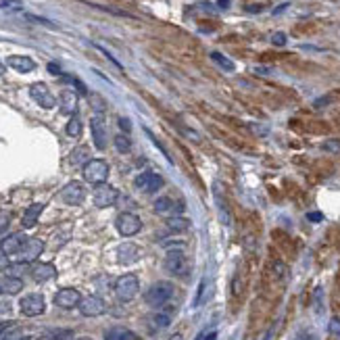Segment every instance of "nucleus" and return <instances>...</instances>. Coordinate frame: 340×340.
Masks as SVG:
<instances>
[{
  "label": "nucleus",
  "instance_id": "nucleus-51",
  "mask_svg": "<svg viewBox=\"0 0 340 340\" xmlns=\"http://www.w3.org/2000/svg\"><path fill=\"white\" fill-rule=\"evenodd\" d=\"M232 0H217V4H219V9H228Z\"/></svg>",
  "mask_w": 340,
  "mask_h": 340
},
{
  "label": "nucleus",
  "instance_id": "nucleus-57",
  "mask_svg": "<svg viewBox=\"0 0 340 340\" xmlns=\"http://www.w3.org/2000/svg\"><path fill=\"white\" fill-rule=\"evenodd\" d=\"M0 253H2V242H0Z\"/></svg>",
  "mask_w": 340,
  "mask_h": 340
},
{
  "label": "nucleus",
  "instance_id": "nucleus-31",
  "mask_svg": "<svg viewBox=\"0 0 340 340\" xmlns=\"http://www.w3.org/2000/svg\"><path fill=\"white\" fill-rule=\"evenodd\" d=\"M211 59L215 61V63H217L221 69H226V71H234V63H232V61L228 59V57H223L221 52H217V50H213L211 52Z\"/></svg>",
  "mask_w": 340,
  "mask_h": 340
},
{
  "label": "nucleus",
  "instance_id": "nucleus-33",
  "mask_svg": "<svg viewBox=\"0 0 340 340\" xmlns=\"http://www.w3.org/2000/svg\"><path fill=\"white\" fill-rule=\"evenodd\" d=\"M73 334H75L73 330L63 328V330H52L48 336H50L52 340H73Z\"/></svg>",
  "mask_w": 340,
  "mask_h": 340
},
{
  "label": "nucleus",
  "instance_id": "nucleus-36",
  "mask_svg": "<svg viewBox=\"0 0 340 340\" xmlns=\"http://www.w3.org/2000/svg\"><path fill=\"white\" fill-rule=\"evenodd\" d=\"M146 134H149V138H150V140H152V142H154V146H157V149H159V150H161V152H163V157H165V159H167V161H169V163H173V161H171V157H169V152H167V150H165V146H163V144H161V142H159V140H157V138H154V134H152V132H150V129H146Z\"/></svg>",
  "mask_w": 340,
  "mask_h": 340
},
{
  "label": "nucleus",
  "instance_id": "nucleus-48",
  "mask_svg": "<svg viewBox=\"0 0 340 340\" xmlns=\"http://www.w3.org/2000/svg\"><path fill=\"white\" fill-rule=\"evenodd\" d=\"M261 9H263L261 4H251V6H246V11H249V13H259Z\"/></svg>",
  "mask_w": 340,
  "mask_h": 340
},
{
  "label": "nucleus",
  "instance_id": "nucleus-50",
  "mask_svg": "<svg viewBox=\"0 0 340 340\" xmlns=\"http://www.w3.org/2000/svg\"><path fill=\"white\" fill-rule=\"evenodd\" d=\"M11 311V305L9 303H0V313H9Z\"/></svg>",
  "mask_w": 340,
  "mask_h": 340
},
{
  "label": "nucleus",
  "instance_id": "nucleus-42",
  "mask_svg": "<svg viewBox=\"0 0 340 340\" xmlns=\"http://www.w3.org/2000/svg\"><path fill=\"white\" fill-rule=\"evenodd\" d=\"M15 328H17V323H15V321H0V336L6 334V332H11V330H15Z\"/></svg>",
  "mask_w": 340,
  "mask_h": 340
},
{
  "label": "nucleus",
  "instance_id": "nucleus-20",
  "mask_svg": "<svg viewBox=\"0 0 340 340\" xmlns=\"http://www.w3.org/2000/svg\"><path fill=\"white\" fill-rule=\"evenodd\" d=\"M29 274H32L36 282H48L52 277H57V267L52 263H36L29 269Z\"/></svg>",
  "mask_w": 340,
  "mask_h": 340
},
{
  "label": "nucleus",
  "instance_id": "nucleus-34",
  "mask_svg": "<svg viewBox=\"0 0 340 340\" xmlns=\"http://www.w3.org/2000/svg\"><path fill=\"white\" fill-rule=\"evenodd\" d=\"M205 292H207V277H203L198 284V292H196V298H194V307H200L205 303Z\"/></svg>",
  "mask_w": 340,
  "mask_h": 340
},
{
  "label": "nucleus",
  "instance_id": "nucleus-46",
  "mask_svg": "<svg viewBox=\"0 0 340 340\" xmlns=\"http://www.w3.org/2000/svg\"><path fill=\"white\" fill-rule=\"evenodd\" d=\"M6 267H9V257L0 253V272H2V269H6Z\"/></svg>",
  "mask_w": 340,
  "mask_h": 340
},
{
  "label": "nucleus",
  "instance_id": "nucleus-5",
  "mask_svg": "<svg viewBox=\"0 0 340 340\" xmlns=\"http://www.w3.org/2000/svg\"><path fill=\"white\" fill-rule=\"evenodd\" d=\"M115 228H117V232L121 236L129 238V236H136L138 232L142 230V221L136 213H121L117 217V221H115Z\"/></svg>",
  "mask_w": 340,
  "mask_h": 340
},
{
  "label": "nucleus",
  "instance_id": "nucleus-37",
  "mask_svg": "<svg viewBox=\"0 0 340 340\" xmlns=\"http://www.w3.org/2000/svg\"><path fill=\"white\" fill-rule=\"evenodd\" d=\"M330 334L336 340H340V318H332L330 319Z\"/></svg>",
  "mask_w": 340,
  "mask_h": 340
},
{
  "label": "nucleus",
  "instance_id": "nucleus-56",
  "mask_svg": "<svg viewBox=\"0 0 340 340\" xmlns=\"http://www.w3.org/2000/svg\"><path fill=\"white\" fill-rule=\"evenodd\" d=\"M77 340H92V338H77Z\"/></svg>",
  "mask_w": 340,
  "mask_h": 340
},
{
  "label": "nucleus",
  "instance_id": "nucleus-32",
  "mask_svg": "<svg viewBox=\"0 0 340 340\" xmlns=\"http://www.w3.org/2000/svg\"><path fill=\"white\" fill-rule=\"evenodd\" d=\"M113 142H115V149H117L119 152H123V154L132 150V140H129L128 136H123V134L115 136V140H113Z\"/></svg>",
  "mask_w": 340,
  "mask_h": 340
},
{
  "label": "nucleus",
  "instance_id": "nucleus-35",
  "mask_svg": "<svg viewBox=\"0 0 340 340\" xmlns=\"http://www.w3.org/2000/svg\"><path fill=\"white\" fill-rule=\"evenodd\" d=\"M63 80H65V82H69V84H71V86H75L80 94H88V88L84 86V84H82L80 80H77V77H73V75H63Z\"/></svg>",
  "mask_w": 340,
  "mask_h": 340
},
{
  "label": "nucleus",
  "instance_id": "nucleus-15",
  "mask_svg": "<svg viewBox=\"0 0 340 340\" xmlns=\"http://www.w3.org/2000/svg\"><path fill=\"white\" fill-rule=\"evenodd\" d=\"M77 309H80V313L84 318H98V315H103L106 311V305L100 297H86V298H82Z\"/></svg>",
  "mask_w": 340,
  "mask_h": 340
},
{
  "label": "nucleus",
  "instance_id": "nucleus-11",
  "mask_svg": "<svg viewBox=\"0 0 340 340\" xmlns=\"http://www.w3.org/2000/svg\"><path fill=\"white\" fill-rule=\"evenodd\" d=\"M152 209H154V213L165 215V217H175V215L184 213V203H177V200L169 198V196H161L154 200Z\"/></svg>",
  "mask_w": 340,
  "mask_h": 340
},
{
  "label": "nucleus",
  "instance_id": "nucleus-2",
  "mask_svg": "<svg viewBox=\"0 0 340 340\" xmlns=\"http://www.w3.org/2000/svg\"><path fill=\"white\" fill-rule=\"evenodd\" d=\"M165 269L169 274H173L177 277H186L190 274V263L184 249H171L165 255Z\"/></svg>",
  "mask_w": 340,
  "mask_h": 340
},
{
  "label": "nucleus",
  "instance_id": "nucleus-1",
  "mask_svg": "<svg viewBox=\"0 0 340 340\" xmlns=\"http://www.w3.org/2000/svg\"><path fill=\"white\" fill-rule=\"evenodd\" d=\"M173 295H175V286L171 282L161 280V282H154L150 288L146 290L144 300H146V305H150L154 309H163L169 300L173 298Z\"/></svg>",
  "mask_w": 340,
  "mask_h": 340
},
{
  "label": "nucleus",
  "instance_id": "nucleus-40",
  "mask_svg": "<svg viewBox=\"0 0 340 340\" xmlns=\"http://www.w3.org/2000/svg\"><path fill=\"white\" fill-rule=\"evenodd\" d=\"M292 340H318V336H315L311 330H303V332H298Z\"/></svg>",
  "mask_w": 340,
  "mask_h": 340
},
{
  "label": "nucleus",
  "instance_id": "nucleus-17",
  "mask_svg": "<svg viewBox=\"0 0 340 340\" xmlns=\"http://www.w3.org/2000/svg\"><path fill=\"white\" fill-rule=\"evenodd\" d=\"M80 303H82V295L75 288H61L55 295V305L61 309H73V307H80Z\"/></svg>",
  "mask_w": 340,
  "mask_h": 340
},
{
  "label": "nucleus",
  "instance_id": "nucleus-41",
  "mask_svg": "<svg viewBox=\"0 0 340 340\" xmlns=\"http://www.w3.org/2000/svg\"><path fill=\"white\" fill-rule=\"evenodd\" d=\"M96 50H100V52H103V55H105V57H106V59H109V61H111V63H113V65H115V67H117V69H123V65H121V63H119V61H117V59H115V57H113V55H111V52H106V50H105V48H103V46H98V44H96Z\"/></svg>",
  "mask_w": 340,
  "mask_h": 340
},
{
  "label": "nucleus",
  "instance_id": "nucleus-26",
  "mask_svg": "<svg viewBox=\"0 0 340 340\" xmlns=\"http://www.w3.org/2000/svg\"><path fill=\"white\" fill-rule=\"evenodd\" d=\"M105 340H140L128 328H111L105 332Z\"/></svg>",
  "mask_w": 340,
  "mask_h": 340
},
{
  "label": "nucleus",
  "instance_id": "nucleus-55",
  "mask_svg": "<svg viewBox=\"0 0 340 340\" xmlns=\"http://www.w3.org/2000/svg\"><path fill=\"white\" fill-rule=\"evenodd\" d=\"M17 340H32V336H21V338H17Z\"/></svg>",
  "mask_w": 340,
  "mask_h": 340
},
{
  "label": "nucleus",
  "instance_id": "nucleus-19",
  "mask_svg": "<svg viewBox=\"0 0 340 340\" xmlns=\"http://www.w3.org/2000/svg\"><path fill=\"white\" fill-rule=\"evenodd\" d=\"M25 242H27L25 234H11L9 238H4L2 240V255H6V257H15V255L21 253Z\"/></svg>",
  "mask_w": 340,
  "mask_h": 340
},
{
  "label": "nucleus",
  "instance_id": "nucleus-6",
  "mask_svg": "<svg viewBox=\"0 0 340 340\" xmlns=\"http://www.w3.org/2000/svg\"><path fill=\"white\" fill-rule=\"evenodd\" d=\"M21 313L27 315V318H36V315H42L46 311V300L42 295H38V292H32V295L23 297L21 298Z\"/></svg>",
  "mask_w": 340,
  "mask_h": 340
},
{
  "label": "nucleus",
  "instance_id": "nucleus-25",
  "mask_svg": "<svg viewBox=\"0 0 340 340\" xmlns=\"http://www.w3.org/2000/svg\"><path fill=\"white\" fill-rule=\"evenodd\" d=\"M138 257H140V251H138L136 244H123V246H119V251H117L119 263H134Z\"/></svg>",
  "mask_w": 340,
  "mask_h": 340
},
{
  "label": "nucleus",
  "instance_id": "nucleus-38",
  "mask_svg": "<svg viewBox=\"0 0 340 340\" xmlns=\"http://www.w3.org/2000/svg\"><path fill=\"white\" fill-rule=\"evenodd\" d=\"M323 150H330V152H340V140H328L321 144Z\"/></svg>",
  "mask_w": 340,
  "mask_h": 340
},
{
  "label": "nucleus",
  "instance_id": "nucleus-23",
  "mask_svg": "<svg viewBox=\"0 0 340 340\" xmlns=\"http://www.w3.org/2000/svg\"><path fill=\"white\" fill-rule=\"evenodd\" d=\"M21 290H23L21 277H15V276L0 277V295H19Z\"/></svg>",
  "mask_w": 340,
  "mask_h": 340
},
{
  "label": "nucleus",
  "instance_id": "nucleus-4",
  "mask_svg": "<svg viewBox=\"0 0 340 340\" xmlns=\"http://www.w3.org/2000/svg\"><path fill=\"white\" fill-rule=\"evenodd\" d=\"M138 290H140V282H138V277L134 274H126V276L117 277V282H115V295L123 303L132 300L138 295Z\"/></svg>",
  "mask_w": 340,
  "mask_h": 340
},
{
  "label": "nucleus",
  "instance_id": "nucleus-14",
  "mask_svg": "<svg viewBox=\"0 0 340 340\" xmlns=\"http://www.w3.org/2000/svg\"><path fill=\"white\" fill-rule=\"evenodd\" d=\"M173 319V313H171V309H159V311H154L150 313L149 318H146V326H149L150 332H161V330H165L169 328V323H171Z\"/></svg>",
  "mask_w": 340,
  "mask_h": 340
},
{
  "label": "nucleus",
  "instance_id": "nucleus-8",
  "mask_svg": "<svg viewBox=\"0 0 340 340\" xmlns=\"http://www.w3.org/2000/svg\"><path fill=\"white\" fill-rule=\"evenodd\" d=\"M29 96H32L36 103L42 106V109H55V106H57V98L50 94L48 86L42 84V82H36V84L29 86Z\"/></svg>",
  "mask_w": 340,
  "mask_h": 340
},
{
  "label": "nucleus",
  "instance_id": "nucleus-16",
  "mask_svg": "<svg viewBox=\"0 0 340 340\" xmlns=\"http://www.w3.org/2000/svg\"><path fill=\"white\" fill-rule=\"evenodd\" d=\"M213 200L215 205H217V211H219V219L226 223V226H230L232 223V215H230V205L226 200V192H223V186L219 182L213 184Z\"/></svg>",
  "mask_w": 340,
  "mask_h": 340
},
{
  "label": "nucleus",
  "instance_id": "nucleus-45",
  "mask_svg": "<svg viewBox=\"0 0 340 340\" xmlns=\"http://www.w3.org/2000/svg\"><path fill=\"white\" fill-rule=\"evenodd\" d=\"M119 128L123 129V132H129V129H132V123H129V119H126V117H119Z\"/></svg>",
  "mask_w": 340,
  "mask_h": 340
},
{
  "label": "nucleus",
  "instance_id": "nucleus-47",
  "mask_svg": "<svg viewBox=\"0 0 340 340\" xmlns=\"http://www.w3.org/2000/svg\"><path fill=\"white\" fill-rule=\"evenodd\" d=\"M6 226H9V217H6V215H0V232H2Z\"/></svg>",
  "mask_w": 340,
  "mask_h": 340
},
{
  "label": "nucleus",
  "instance_id": "nucleus-3",
  "mask_svg": "<svg viewBox=\"0 0 340 340\" xmlns=\"http://www.w3.org/2000/svg\"><path fill=\"white\" fill-rule=\"evenodd\" d=\"M106 177H109V163L103 159H90L86 165H84V180L88 184H105Z\"/></svg>",
  "mask_w": 340,
  "mask_h": 340
},
{
  "label": "nucleus",
  "instance_id": "nucleus-27",
  "mask_svg": "<svg viewBox=\"0 0 340 340\" xmlns=\"http://www.w3.org/2000/svg\"><path fill=\"white\" fill-rule=\"evenodd\" d=\"M69 161H71V165H86L90 161V149L80 144L77 149H73L71 154H69Z\"/></svg>",
  "mask_w": 340,
  "mask_h": 340
},
{
  "label": "nucleus",
  "instance_id": "nucleus-44",
  "mask_svg": "<svg viewBox=\"0 0 340 340\" xmlns=\"http://www.w3.org/2000/svg\"><path fill=\"white\" fill-rule=\"evenodd\" d=\"M272 42H274L276 46H284V44H286V34H282V32L274 34V36H272Z\"/></svg>",
  "mask_w": 340,
  "mask_h": 340
},
{
  "label": "nucleus",
  "instance_id": "nucleus-10",
  "mask_svg": "<svg viewBox=\"0 0 340 340\" xmlns=\"http://www.w3.org/2000/svg\"><path fill=\"white\" fill-rule=\"evenodd\" d=\"M134 184H136V188H140L146 194H154V192L161 190V186H163V177L154 171H144L136 177Z\"/></svg>",
  "mask_w": 340,
  "mask_h": 340
},
{
  "label": "nucleus",
  "instance_id": "nucleus-13",
  "mask_svg": "<svg viewBox=\"0 0 340 340\" xmlns=\"http://www.w3.org/2000/svg\"><path fill=\"white\" fill-rule=\"evenodd\" d=\"M90 132H92V140L98 150L106 149V123L103 115H94L90 121Z\"/></svg>",
  "mask_w": 340,
  "mask_h": 340
},
{
  "label": "nucleus",
  "instance_id": "nucleus-18",
  "mask_svg": "<svg viewBox=\"0 0 340 340\" xmlns=\"http://www.w3.org/2000/svg\"><path fill=\"white\" fill-rule=\"evenodd\" d=\"M267 276H269V280H272L274 284H280V286H284L286 282H288V276H290V272H288V267H286L284 261H280V259H274L272 263H269V267H267Z\"/></svg>",
  "mask_w": 340,
  "mask_h": 340
},
{
  "label": "nucleus",
  "instance_id": "nucleus-22",
  "mask_svg": "<svg viewBox=\"0 0 340 340\" xmlns=\"http://www.w3.org/2000/svg\"><path fill=\"white\" fill-rule=\"evenodd\" d=\"M6 65H9L11 69H15V71L19 73H29L36 69V63L29 57H23V55H13L6 59Z\"/></svg>",
  "mask_w": 340,
  "mask_h": 340
},
{
  "label": "nucleus",
  "instance_id": "nucleus-29",
  "mask_svg": "<svg viewBox=\"0 0 340 340\" xmlns=\"http://www.w3.org/2000/svg\"><path fill=\"white\" fill-rule=\"evenodd\" d=\"M232 295H234L236 300H240L244 297V277L240 272H238L234 276V280H232Z\"/></svg>",
  "mask_w": 340,
  "mask_h": 340
},
{
  "label": "nucleus",
  "instance_id": "nucleus-53",
  "mask_svg": "<svg viewBox=\"0 0 340 340\" xmlns=\"http://www.w3.org/2000/svg\"><path fill=\"white\" fill-rule=\"evenodd\" d=\"M215 338H217V332H211V334H207L205 340H215Z\"/></svg>",
  "mask_w": 340,
  "mask_h": 340
},
{
  "label": "nucleus",
  "instance_id": "nucleus-9",
  "mask_svg": "<svg viewBox=\"0 0 340 340\" xmlns=\"http://www.w3.org/2000/svg\"><path fill=\"white\" fill-rule=\"evenodd\" d=\"M42 251H44V242L40 238H27L25 246H23L21 253L15 255V257H17V263H32V261H36L40 257Z\"/></svg>",
  "mask_w": 340,
  "mask_h": 340
},
{
  "label": "nucleus",
  "instance_id": "nucleus-49",
  "mask_svg": "<svg viewBox=\"0 0 340 340\" xmlns=\"http://www.w3.org/2000/svg\"><path fill=\"white\" fill-rule=\"evenodd\" d=\"M48 71H50V73H55V75H59V73H61V67L55 65V63H50V65H48Z\"/></svg>",
  "mask_w": 340,
  "mask_h": 340
},
{
  "label": "nucleus",
  "instance_id": "nucleus-52",
  "mask_svg": "<svg viewBox=\"0 0 340 340\" xmlns=\"http://www.w3.org/2000/svg\"><path fill=\"white\" fill-rule=\"evenodd\" d=\"M309 219H311V221H319L321 215H319V213H309Z\"/></svg>",
  "mask_w": 340,
  "mask_h": 340
},
{
  "label": "nucleus",
  "instance_id": "nucleus-21",
  "mask_svg": "<svg viewBox=\"0 0 340 340\" xmlns=\"http://www.w3.org/2000/svg\"><path fill=\"white\" fill-rule=\"evenodd\" d=\"M59 105H61V113L65 115H75L77 111V92L75 90H63L61 92V98H59Z\"/></svg>",
  "mask_w": 340,
  "mask_h": 340
},
{
  "label": "nucleus",
  "instance_id": "nucleus-28",
  "mask_svg": "<svg viewBox=\"0 0 340 340\" xmlns=\"http://www.w3.org/2000/svg\"><path fill=\"white\" fill-rule=\"evenodd\" d=\"M190 228V221L182 215H175V217H167V230L177 234V232H186Z\"/></svg>",
  "mask_w": 340,
  "mask_h": 340
},
{
  "label": "nucleus",
  "instance_id": "nucleus-7",
  "mask_svg": "<svg viewBox=\"0 0 340 340\" xmlns=\"http://www.w3.org/2000/svg\"><path fill=\"white\" fill-rule=\"evenodd\" d=\"M92 196H94V205L98 209H106V207H113L115 203H117L119 192L105 182V184H98V186H94V194H92Z\"/></svg>",
  "mask_w": 340,
  "mask_h": 340
},
{
  "label": "nucleus",
  "instance_id": "nucleus-12",
  "mask_svg": "<svg viewBox=\"0 0 340 340\" xmlns=\"http://www.w3.org/2000/svg\"><path fill=\"white\" fill-rule=\"evenodd\" d=\"M84 198H86V190H84V186L77 182H69L67 186L61 190V200H63L65 205L77 207V205L84 203Z\"/></svg>",
  "mask_w": 340,
  "mask_h": 340
},
{
  "label": "nucleus",
  "instance_id": "nucleus-24",
  "mask_svg": "<svg viewBox=\"0 0 340 340\" xmlns=\"http://www.w3.org/2000/svg\"><path fill=\"white\" fill-rule=\"evenodd\" d=\"M44 211V205L40 203H36V205H29L27 207V211L23 213V219H21V226L23 228H34L36 226V221L38 217H40V213Z\"/></svg>",
  "mask_w": 340,
  "mask_h": 340
},
{
  "label": "nucleus",
  "instance_id": "nucleus-30",
  "mask_svg": "<svg viewBox=\"0 0 340 340\" xmlns=\"http://www.w3.org/2000/svg\"><path fill=\"white\" fill-rule=\"evenodd\" d=\"M65 132H67V136H71V138H80L82 136V119L77 117V115H73V117L69 119Z\"/></svg>",
  "mask_w": 340,
  "mask_h": 340
},
{
  "label": "nucleus",
  "instance_id": "nucleus-54",
  "mask_svg": "<svg viewBox=\"0 0 340 340\" xmlns=\"http://www.w3.org/2000/svg\"><path fill=\"white\" fill-rule=\"evenodd\" d=\"M4 69H6V67H4V63H2V61H0V75H4Z\"/></svg>",
  "mask_w": 340,
  "mask_h": 340
},
{
  "label": "nucleus",
  "instance_id": "nucleus-43",
  "mask_svg": "<svg viewBox=\"0 0 340 340\" xmlns=\"http://www.w3.org/2000/svg\"><path fill=\"white\" fill-rule=\"evenodd\" d=\"M0 6H4V9H21V2L19 0H0Z\"/></svg>",
  "mask_w": 340,
  "mask_h": 340
},
{
  "label": "nucleus",
  "instance_id": "nucleus-39",
  "mask_svg": "<svg viewBox=\"0 0 340 340\" xmlns=\"http://www.w3.org/2000/svg\"><path fill=\"white\" fill-rule=\"evenodd\" d=\"M25 19H27V21H34V23H40V25H48V27H55V23H52V21L44 19V17H36V15H25Z\"/></svg>",
  "mask_w": 340,
  "mask_h": 340
}]
</instances>
